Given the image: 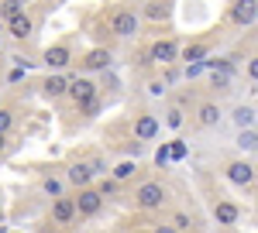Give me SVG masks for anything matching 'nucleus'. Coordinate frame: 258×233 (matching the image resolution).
Listing matches in <instances>:
<instances>
[{"label":"nucleus","mask_w":258,"mask_h":233,"mask_svg":"<svg viewBox=\"0 0 258 233\" xmlns=\"http://www.w3.org/2000/svg\"><path fill=\"white\" fill-rule=\"evenodd\" d=\"M165 199H169V192H165V185H162V182H141L138 189H135V206L145 209V213L162 209V206H165Z\"/></svg>","instance_id":"nucleus-1"},{"label":"nucleus","mask_w":258,"mask_h":233,"mask_svg":"<svg viewBox=\"0 0 258 233\" xmlns=\"http://www.w3.org/2000/svg\"><path fill=\"white\" fill-rule=\"evenodd\" d=\"M66 96L73 99L80 110H86V106H93L100 96V89H97V82L93 79H69V86H66Z\"/></svg>","instance_id":"nucleus-2"},{"label":"nucleus","mask_w":258,"mask_h":233,"mask_svg":"<svg viewBox=\"0 0 258 233\" xmlns=\"http://www.w3.org/2000/svg\"><path fill=\"white\" fill-rule=\"evenodd\" d=\"M138 24H141V18L135 14V11L120 7V11H114V14H110V35L127 41V38H135V35H138Z\"/></svg>","instance_id":"nucleus-3"},{"label":"nucleus","mask_w":258,"mask_h":233,"mask_svg":"<svg viewBox=\"0 0 258 233\" xmlns=\"http://www.w3.org/2000/svg\"><path fill=\"white\" fill-rule=\"evenodd\" d=\"M224 175H227V182L238 185V189H251V185H255V165L244 161V158L227 161V165H224Z\"/></svg>","instance_id":"nucleus-4"},{"label":"nucleus","mask_w":258,"mask_h":233,"mask_svg":"<svg viewBox=\"0 0 258 233\" xmlns=\"http://www.w3.org/2000/svg\"><path fill=\"white\" fill-rule=\"evenodd\" d=\"M73 206H76V216H97L103 209V195L93 185H83L80 192L73 195Z\"/></svg>","instance_id":"nucleus-5"},{"label":"nucleus","mask_w":258,"mask_h":233,"mask_svg":"<svg viewBox=\"0 0 258 233\" xmlns=\"http://www.w3.org/2000/svg\"><path fill=\"white\" fill-rule=\"evenodd\" d=\"M7 35L14 41H28L31 35H35V18L28 14V11H18L14 18L7 21Z\"/></svg>","instance_id":"nucleus-6"},{"label":"nucleus","mask_w":258,"mask_h":233,"mask_svg":"<svg viewBox=\"0 0 258 233\" xmlns=\"http://www.w3.org/2000/svg\"><path fill=\"white\" fill-rule=\"evenodd\" d=\"M179 55V45L172 38L165 41H152V48H148V62H155V65H172Z\"/></svg>","instance_id":"nucleus-7"},{"label":"nucleus","mask_w":258,"mask_h":233,"mask_svg":"<svg viewBox=\"0 0 258 233\" xmlns=\"http://www.w3.org/2000/svg\"><path fill=\"white\" fill-rule=\"evenodd\" d=\"M258 18V0H234V7H231V21L238 24V28H251Z\"/></svg>","instance_id":"nucleus-8"},{"label":"nucleus","mask_w":258,"mask_h":233,"mask_svg":"<svg viewBox=\"0 0 258 233\" xmlns=\"http://www.w3.org/2000/svg\"><path fill=\"white\" fill-rule=\"evenodd\" d=\"M73 219H76V206H73V195H55V199H52V223L66 226V223H73Z\"/></svg>","instance_id":"nucleus-9"},{"label":"nucleus","mask_w":258,"mask_h":233,"mask_svg":"<svg viewBox=\"0 0 258 233\" xmlns=\"http://www.w3.org/2000/svg\"><path fill=\"white\" fill-rule=\"evenodd\" d=\"M66 86H69V79L62 76V72H52V76L41 79V96L45 99H62L66 96Z\"/></svg>","instance_id":"nucleus-10"},{"label":"nucleus","mask_w":258,"mask_h":233,"mask_svg":"<svg viewBox=\"0 0 258 233\" xmlns=\"http://www.w3.org/2000/svg\"><path fill=\"white\" fill-rule=\"evenodd\" d=\"M73 62V52H69V45H52V48H45V65L52 69V72H59Z\"/></svg>","instance_id":"nucleus-11"},{"label":"nucleus","mask_w":258,"mask_h":233,"mask_svg":"<svg viewBox=\"0 0 258 233\" xmlns=\"http://www.w3.org/2000/svg\"><path fill=\"white\" fill-rule=\"evenodd\" d=\"M110 48H93V52H86V55H83V69H86V72H100V69H107V65H110Z\"/></svg>","instance_id":"nucleus-12"},{"label":"nucleus","mask_w":258,"mask_h":233,"mask_svg":"<svg viewBox=\"0 0 258 233\" xmlns=\"http://www.w3.org/2000/svg\"><path fill=\"white\" fill-rule=\"evenodd\" d=\"M220 117H224V113H220V106H217V103H210V99L197 106V124H200V127H217Z\"/></svg>","instance_id":"nucleus-13"},{"label":"nucleus","mask_w":258,"mask_h":233,"mask_svg":"<svg viewBox=\"0 0 258 233\" xmlns=\"http://www.w3.org/2000/svg\"><path fill=\"white\" fill-rule=\"evenodd\" d=\"M238 216H241V209L234 206V202H227V199L214 206V219H217L220 226H234V223H238Z\"/></svg>","instance_id":"nucleus-14"},{"label":"nucleus","mask_w":258,"mask_h":233,"mask_svg":"<svg viewBox=\"0 0 258 233\" xmlns=\"http://www.w3.org/2000/svg\"><path fill=\"white\" fill-rule=\"evenodd\" d=\"M159 134V120L152 113H141L138 120H135V137H141V141H152V137Z\"/></svg>","instance_id":"nucleus-15"},{"label":"nucleus","mask_w":258,"mask_h":233,"mask_svg":"<svg viewBox=\"0 0 258 233\" xmlns=\"http://www.w3.org/2000/svg\"><path fill=\"white\" fill-rule=\"evenodd\" d=\"M90 178H93V172H90V165L86 161H76L69 172H66V182H73L76 189H83V185H90Z\"/></svg>","instance_id":"nucleus-16"},{"label":"nucleus","mask_w":258,"mask_h":233,"mask_svg":"<svg viewBox=\"0 0 258 233\" xmlns=\"http://www.w3.org/2000/svg\"><path fill=\"white\" fill-rule=\"evenodd\" d=\"M210 55V41H197V45H189L186 52H182V62H203V58Z\"/></svg>","instance_id":"nucleus-17"},{"label":"nucleus","mask_w":258,"mask_h":233,"mask_svg":"<svg viewBox=\"0 0 258 233\" xmlns=\"http://www.w3.org/2000/svg\"><path fill=\"white\" fill-rule=\"evenodd\" d=\"M145 18L148 21H165L169 18V4H165V0H148V4H145Z\"/></svg>","instance_id":"nucleus-18"},{"label":"nucleus","mask_w":258,"mask_h":233,"mask_svg":"<svg viewBox=\"0 0 258 233\" xmlns=\"http://www.w3.org/2000/svg\"><path fill=\"white\" fill-rule=\"evenodd\" d=\"M234 124H238L241 131L255 127V106H251V103H248V106H238V110H234Z\"/></svg>","instance_id":"nucleus-19"},{"label":"nucleus","mask_w":258,"mask_h":233,"mask_svg":"<svg viewBox=\"0 0 258 233\" xmlns=\"http://www.w3.org/2000/svg\"><path fill=\"white\" fill-rule=\"evenodd\" d=\"M182 124H186V113H182V106H169V110H165V127H169V131H179Z\"/></svg>","instance_id":"nucleus-20"},{"label":"nucleus","mask_w":258,"mask_h":233,"mask_svg":"<svg viewBox=\"0 0 258 233\" xmlns=\"http://www.w3.org/2000/svg\"><path fill=\"white\" fill-rule=\"evenodd\" d=\"M41 192L45 195H62V178H55V175H48V178H41Z\"/></svg>","instance_id":"nucleus-21"},{"label":"nucleus","mask_w":258,"mask_h":233,"mask_svg":"<svg viewBox=\"0 0 258 233\" xmlns=\"http://www.w3.org/2000/svg\"><path fill=\"white\" fill-rule=\"evenodd\" d=\"M169 226H172V230H189V226H193V219H189V216L182 213V209H179V213H172V219H169Z\"/></svg>","instance_id":"nucleus-22"},{"label":"nucleus","mask_w":258,"mask_h":233,"mask_svg":"<svg viewBox=\"0 0 258 233\" xmlns=\"http://www.w3.org/2000/svg\"><path fill=\"white\" fill-rule=\"evenodd\" d=\"M131 175H135V165L131 161H120L117 168H114V182H127Z\"/></svg>","instance_id":"nucleus-23"},{"label":"nucleus","mask_w":258,"mask_h":233,"mask_svg":"<svg viewBox=\"0 0 258 233\" xmlns=\"http://www.w3.org/2000/svg\"><path fill=\"white\" fill-rule=\"evenodd\" d=\"M18 11H24L21 4H14V0H0V18H4V21H11Z\"/></svg>","instance_id":"nucleus-24"},{"label":"nucleus","mask_w":258,"mask_h":233,"mask_svg":"<svg viewBox=\"0 0 258 233\" xmlns=\"http://www.w3.org/2000/svg\"><path fill=\"white\" fill-rule=\"evenodd\" d=\"M11 127H14V110L0 106V134H11Z\"/></svg>","instance_id":"nucleus-25"},{"label":"nucleus","mask_w":258,"mask_h":233,"mask_svg":"<svg viewBox=\"0 0 258 233\" xmlns=\"http://www.w3.org/2000/svg\"><path fill=\"white\" fill-rule=\"evenodd\" d=\"M238 144L244 151H255V127H248V131H241L238 134Z\"/></svg>","instance_id":"nucleus-26"},{"label":"nucleus","mask_w":258,"mask_h":233,"mask_svg":"<svg viewBox=\"0 0 258 233\" xmlns=\"http://www.w3.org/2000/svg\"><path fill=\"white\" fill-rule=\"evenodd\" d=\"M148 93H152V96H162V93H165V82H148Z\"/></svg>","instance_id":"nucleus-27"},{"label":"nucleus","mask_w":258,"mask_h":233,"mask_svg":"<svg viewBox=\"0 0 258 233\" xmlns=\"http://www.w3.org/2000/svg\"><path fill=\"white\" fill-rule=\"evenodd\" d=\"M182 155H186V148H182V141H172V158H176V161H179V158H182Z\"/></svg>","instance_id":"nucleus-28"},{"label":"nucleus","mask_w":258,"mask_h":233,"mask_svg":"<svg viewBox=\"0 0 258 233\" xmlns=\"http://www.w3.org/2000/svg\"><path fill=\"white\" fill-rule=\"evenodd\" d=\"M148 233H179V230H172L169 223H159V226H152V230H148Z\"/></svg>","instance_id":"nucleus-29"},{"label":"nucleus","mask_w":258,"mask_h":233,"mask_svg":"<svg viewBox=\"0 0 258 233\" xmlns=\"http://www.w3.org/2000/svg\"><path fill=\"white\" fill-rule=\"evenodd\" d=\"M248 79H251V82H255V79H258V62H255V58L248 62Z\"/></svg>","instance_id":"nucleus-30"},{"label":"nucleus","mask_w":258,"mask_h":233,"mask_svg":"<svg viewBox=\"0 0 258 233\" xmlns=\"http://www.w3.org/2000/svg\"><path fill=\"white\" fill-rule=\"evenodd\" d=\"M4 148H7V134H0V155H4Z\"/></svg>","instance_id":"nucleus-31"},{"label":"nucleus","mask_w":258,"mask_h":233,"mask_svg":"<svg viewBox=\"0 0 258 233\" xmlns=\"http://www.w3.org/2000/svg\"><path fill=\"white\" fill-rule=\"evenodd\" d=\"M14 4H21V7H24V4H28V0H14Z\"/></svg>","instance_id":"nucleus-32"},{"label":"nucleus","mask_w":258,"mask_h":233,"mask_svg":"<svg viewBox=\"0 0 258 233\" xmlns=\"http://www.w3.org/2000/svg\"><path fill=\"white\" fill-rule=\"evenodd\" d=\"M0 48H4V35H0Z\"/></svg>","instance_id":"nucleus-33"},{"label":"nucleus","mask_w":258,"mask_h":233,"mask_svg":"<svg viewBox=\"0 0 258 233\" xmlns=\"http://www.w3.org/2000/svg\"><path fill=\"white\" fill-rule=\"evenodd\" d=\"M66 233H76V230H66Z\"/></svg>","instance_id":"nucleus-34"},{"label":"nucleus","mask_w":258,"mask_h":233,"mask_svg":"<svg viewBox=\"0 0 258 233\" xmlns=\"http://www.w3.org/2000/svg\"><path fill=\"white\" fill-rule=\"evenodd\" d=\"M138 233H148V230H138Z\"/></svg>","instance_id":"nucleus-35"}]
</instances>
